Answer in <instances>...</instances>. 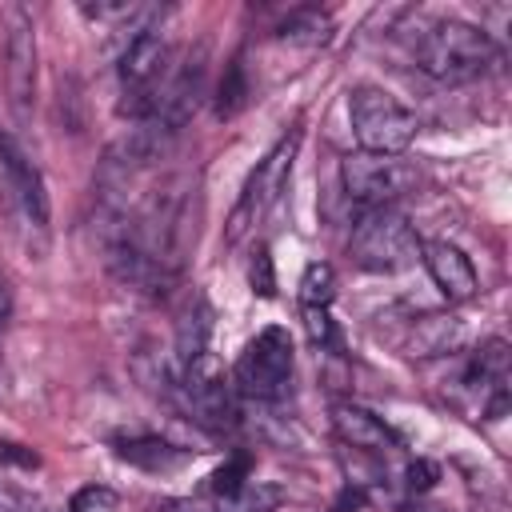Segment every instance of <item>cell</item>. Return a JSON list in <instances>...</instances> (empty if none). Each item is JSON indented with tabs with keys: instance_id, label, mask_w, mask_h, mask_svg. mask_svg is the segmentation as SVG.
Listing matches in <instances>:
<instances>
[{
	"instance_id": "obj_1",
	"label": "cell",
	"mask_w": 512,
	"mask_h": 512,
	"mask_svg": "<svg viewBox=\"0 0 512 512\" xmlns=\"http://www.w3.org/2000/svg\"><path fill=\"white\" fill-rule=\"evenodd\" d=\"M196 216H200V192L188 172L164 176L128 216L132 240L168 280L180 276V268L196 244Z\"/></svg>"
},
{
	"instance_id": "obj_2",
	"label": "cell",
	"mask_w": 512,
	"mask_h": 512,
	"mask_svg": "<svg viewBox=\"0 0 512 512\" xmlns=\"http://www.w3.org/2000/svg\"><path fill=\"white\" fill-rule=\"evenodd\" d=\"M416 64L444 84H464V80L492 72L500 64V48L484 28L448 16V20H436L420 32Z\"/></svg>"
},
{
	"instance_id": "obj_3",
	"label": "cell",
	"mask_w": 512,
	"mask_h": 512,
	"mask_svg": "<svg viewBox=\"0 0 512 512\" xmlns=\"http://www.w3.org/2000/svg\"><path fill=\"white\" fill-rule=\"evenodd\" d=\"M348 116H352V136L368 156H400L420 128L416 112L376 84H360L348 92Z\"/></svg>"
},
{
	"instance_id": "obj_4",
	"label": "cell",
	"mask_w": 512,
	"mask_h": 512,
	"mask_svg": "<svg viewBox=\"0 0 512 512\" xmlns=\"http://www.w3.org/2000/svg\"><path fill=\"white\" fill-rule=\"evenodd\" d=\"M348 256L364 272H400L420 260V240L396 208H368L352 228Z\"/></svg>"
},
{
	"instance_id": "obj_5",
	"label": "cell",
	"mask_w": 512,
	"mask_h": 512,
	"mask_svg": "<svg viewBox=\"0 0 512 512\" xmlns=\"http://www.w3.org/2000/svg\"><path fill=\"white\" fill-rule=\"evenodd\" d=\"M296 148H300V128L284 132V136L272 144V152L256 164V172L248 176V184H244V192H240V200H236V208H232V216H228V232H224L228 244H236L252 224H260L264 212L284 196L288 176H292Z\"/></svg>"
},
{
	"instance_id": "obj_6",
	"label": "cell",
	"mask_w": 512,
	"mask_h": 512,
	"mask_svg": "<svg viewBox=\"0 0 512 512\" xmlns=\"http://www.w3.org/2000/svg\"><path fill=\"white\" fill-rule=\"evenodd\" d=\"M292 384V336L280 324L256 332L236 360V388L252 400H276Z\"/></svg>"
},
{
	"instance_id": "obj_7",
	"label": "cell",
	"mask_w": 512,
	"mask_h": 512,
	"mask_svg": "<svg viewBox=\"0 0 512 512\" xmlns=\"http://www.w3.org/2000/svg\"><path fill=\"white\" fill-rule=\"evenodd\" d=\"M340 180H344L348 200L368 212V208H392L400 196H408L416 188L420 176L400 156H368V152H356V156H348L340 164Z\"/></svg>"
},
{
	"instance_id": "obj_8",
	"label": "cell",
	"mask_w": 512,
	"mask_h": 512,
	"mask_svg": "<svg viewBox=\"0 0 512 512\" xmlns=\"http://www.w3.org/2000/svg\"><path fill=\"white\" fill-rule=\"evenodd\" d=\"M0 192H4V200L12 204V212L28 228H36V232L48 228L52 208H48L44 176H40L36 160L24 152V144L12 132H0Z\"/></svg>"
},
{
	"instance_id": "obj_9",
	"label": "cell",
	"mask_w": 512,
	"mask_h": 512,
	"mask_svg": "<svg viewBox=\"0 0 512 512\" xmlns=\"http://www.w3.org/2000/svg\"><path fill=\"white\" fill-rule=\"evenodd\" d=\"M36 24L24 4L4 8V84L16 116H28L36 100Z\"/></svg>"
},
{
	"instance_id": "obj_10",
	"label": "cell",
	"mask_w": 512,
	"mask_h": 512,
	"mask_svg": "<svg viewBox=\"0 0 512 512\" xmlns=\"http://www.w3.org/2000/svg\"><path fill=\"white\" fill-rule=\"evenodd\" d=\"M204 80H208V52L196 48L188 52L184 60H176L160 84V96H156V120H164L168 128H184L192 120V112L200 108V96H204ZM152 120V116H148Z\"/></svg>"
},
{
	"instance_id": "obj_11",
	"label": "cell",
	"mask_w": 512,
	"mask_h": 512,
	"mask_svg": "<svg viewBox=\"0 0 512 512\" xmlns=\"http://www.w3.org/2000/svg\"><path fill=\"white\" fill-rule=\"evenodd\" d=\"M180 388L188 396V408L200 424L208 428H220L228 416H232V396H228V384H224V372L216 364L212 352H200L196 360L184 364V376H180Z\"/></svg>"
},
{
	"instance_id": "obj_12",
	"label": "cell",
	"mask_w": 512,
	"mask_h": 512,
	"mask_svg": "<svg viewBox=\"0 0 512 512\" xmlns=\"http://www.w3.org/2000/svg\"><path fill=\"white\" fill-rule=\"evenodd\" d=\"M420 260H424V268H428V276L444 300L460 304V300H472L480 292V276H476L464 248H456L448 240H428V244H420Z\"/></svg>"
},
{
	"instance_id": "obj_13",
	"label": "cell",
	"mask_w": 512,
	"mask_h": 512,
	"mask_svg": "<svg viewBox=\"0 0 512 512\" xmlns=\"http://www.w3.org/2000/svg\"><path fill=\"white\" fill-rule=\"evenodd\" d=\"M332 424H336L340 440L352 444V448H364V452H388V448H396V440L384 428V420H376L372 412H364L356 404H336L332 408Z\"/></svg>"
},
{
	"instance_id": "obj_14",
	"label": "cell",
	"mask_w": 512,
	"mask_h": 512,
	"mask_svg": "<svg viewBox=\"0 0 512 512\" xmlns=\"http://www.w3.org/2000/svg\"><path fill=\"white\" fill-rule=\"evenodd\" d=\"M208 336H212V308L200 292L188 296L180 320H176V352H180V364L196 360L200 352H208Z\"/></svg>"
},
{
	"instance_id": "obj_15",
	"label": "cell",
	"mask_w": 512,
	"mask_h": 512,
	"mask_svg": "<svg viewBox=\"0 0 512 512\" xmlns=\"http://www.w3.org/2000/svg\"><path fill=\"white\" fill-rule=\"evenodd\" d=\"M464 328L456 316H424L408 336V356H444L460 344Z\"/></svg>"
},
{
	"instance_id": "obj_16",
	"label": "cell",
	"mask_w": 512,
	"mask_h": 512,
	"mask_svg": "<svg viewBox=\"0 0 512 512\" xmlns=\"http://www.w3.org/2000/svg\"><path fill=\"white\" fill-rule=\"evenodd\" d=\"M116 452H120V460H128V464H136V468H148V472H168V468H176V464L188 456L184 448H176V444H168V440H156V436L120 440Z\"/></svg>"
},
{
	"instance_id": "obj_17",
	"label": "cell",
	"mask_w": 512,
	"mask_h": 512,
	"mask_svg": "<svg viewBox=\"0 0 512 512\" xmlns=\"http://www.w3.org/2000/svg\"><path fill=\"white\" fill-rule=\"evenodd\" d=\"M328 32H332V16L320 12V8H296V12L280 24V36H284V40H292V44H308V48L324 44Z\"/></svg>"
},
{
	"instance_id": "obj_18",
	"label": "cell",
	"mask_w": 512,
	"mask_h": 512,
	"mask_svg": "<svg viewBox=\"0 0 512 512\" xmlns=\"http://www.w3.org/2000/svg\"><path fill=\"white\" fill-rule=\"evenodd\" d=\"M336 296V272L328 264H308L300 276V304L304 308H328Z\"/></svg>"
},
{
	"instance_id": "obj_19",
	"label": "cell",
	"mask_w": 512,
	"mask_h": 512,
	"mask_svg": "<svg viewBox=\"0 0 512 512\" xmlns=\"http://www.w3.org/2000/svg\"><path fill=\"white\" fill-rule=\"evenodd\" d=\"M244 100H248V80H244V64H240V60H232V64H228V72H224V80H220L216 112H220V116H236V112L244 108Z\"/></svg>"
},
{
	"instance_id": "obj_20",
	"label": "cell",
	"mask_w": 512,
	"mask_h": 512,
	"mask_svg": "<svg viewBox=\"0 0 512 512\" xmlns=\"http://www.w3.org/2000/svg\"><path fill=\"white\" fill-rule=\"evenodd\" d=\"M68 512H116V492L104 484H88L68 500Z\"/></svg>"
},
{
	"instance_id": "obj_21",
	"label": "cell",
	"mask_w": 512,
	"mask_h": 512,
	"mask_svg": "<svg viewBox=\"0 0 512 512\" xmlns=\"http://www.w3.org/2000/svg\"><path fill=\"white\" fill-rule=\"evenodd\" d=\"M248 284H252V292H260V296H272V292H276V276H272V256H268V248H256L252 264H248Z\"/></svg>"
},
{
	"instance_id": "obj_22",
	"label": "cell",
	"mask_w": 512,
	"mask_h": 512,
	"mask_svg": "<svg viewBox=\"0 0 512 512\" xmlns=\"http://www.w3.org/2000/svg\"><path fill=\"white\" fill-rule=\"evenodd\" d=\"M304 324H308V336L316 344H336V328H332L328 308H304Z\"/></svg>"
},
{
	"instance_id": "obj_23",
	"label": "cell",
	"mask_w": 512,
	"mask_h": 512,
	"mask_svg": "<svg viewBox=\"0 0 512 512\" xmlns=\"http://www.w3.org/2000/svg\"><path fill=\"white\" fill-rule=\"evenodd\" d=\"M408 476H412V480H408L412 488H428V484H432V476H436V468H432V464H412V468H408Z\"/></svg>"
},
{
	"instance_id": "obj_24",
	"label": "cell",
	"mask_w": 512,
	"mask_h": 512,
	"mask_svg": "<svg viewBox=\"0 0 512 512\" xmlns=\"http://www.w3.org/2000/svg\"><path fill=\"white\" fill-rule=\"evenodd\" d=\"M8 316H12V288H8V280L0 276V332H4Z\"/></svg>"
},
{
	"instance_id": "obj_25",
	"label": "cell",
	"mask_w": 512,
	"mask_h": 512,
	"mask_svg": "<svg viewBox=\"0 0 512 512\" xmlns=\"http://www.w3.org/2000/svg\"><path fill=\"white\" fill-rule=\"evenodd\" d=\"M0 512H24V508L16 504V496H12V492H4V488H0Z\"/></svg>"
},
{
	"instance_id": "obj_26",
	"label": "cell",
	"mask_w": 512,
	"mask_h": 512,
	"mask_svg": "<svg viewBox=\"0 0 512 512\" xmlns=\"http://www.w3.org/2000/svg\"><path fill=\"white\" fill-rule=\"evenodd\" d=\"M24 512H52V508H44V504H28Z\"/></svg>"
}]
</instances>
